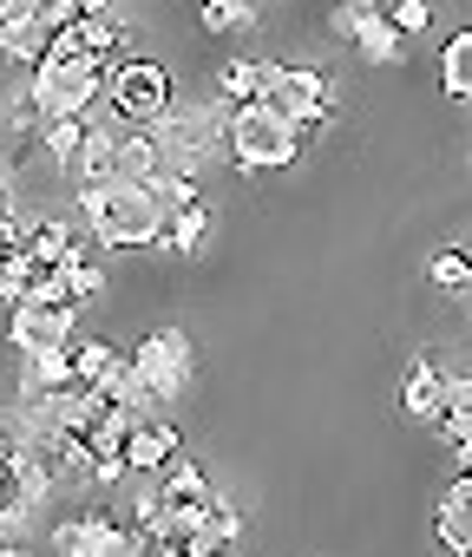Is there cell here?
<instances>
[{"instance_id":"cell-1","label":"cell","mask_w":472,"mask_h":557,"mask_svg":"<svg viewBox=\"0 0 472 557\" xmlns=\"http://www.w3.org/2000/svg\"><path fill=\"white\" fill-rule=\"evenodd\" d=\"M79 216H86L92 243H105V249H151V243H164L158 197L145 184H125V177L79 190Z\"/></svg>"},{"instance_id":"cell-2","label":"cell","mask_w":472,"mask_h":557,"mask_svg":"<svg viewBox=\"0 0 472 557\" xmlns=\"http://www.w3.org/2000/svg\"><path fill=\"white\" fill-rule=\"evenodd\" d=\"M302 158V132L289 112H276L270 99L229 106V164L236 171H289Z\"/></svg>"},{"instance_id":"cell-3","label":"cell","mask_w":472,"mask_h":557,"mask_svg":"<svg viewBox=\"0 0 472 557\" xmlns=\"http://www.w3.org/2000/svg\"><path fill=\"white\" fill-rule=\"evenodd\" d=\"M263 99L276 112H289L302 138H315V132L335 125V86L315 66H276V60H263Z\"/></svg>"},{"instance_id":"cell-4","label":"cell","mask_w":472,"mask_h":557,"mask_svg":"<svg viewBox=\"0 0 472 557\" xmlns=\"http://www.w3.org/2000/svg\"><path fill=\"white\" fill-rule=\"evenodd\" d=\"M105 106L125 125H158L177 106V86H171V73L158 60H119L112 66V86H105Z\"/></svg>"},{"instance_id":"cell-5","label":"cell","mask_w":472,"mask_h":557,"mask_svg":"<svg viewBox=\"0 0 472 557\" xmlns=\"http://www.w3.org/2000/svg\"><path fill=\"white\" fill-rule=\"evenodd\" d=\"M53 550L60 557H138L145 550V531L125 524L119 511H86V518H66L53 531Z\"/></svg>"},{"instance_id":"cell-6","label":"cell","mask_w":472,"mask_h":557,"mask_svg":"<svg viewBox=\"0 0 472 557\" xmlns=\"http://www.w3.org/2000/svg\"><path fill=\"white\" fill-rule=\"evenodd\" d=\"M132 361H138V374H145V387L158 394V407H171V400L184 394V381H190V335H184V329H151V335L132 348Z\"/></svg>"},{"instance_id":"cell-7","label":"cell","mask_w":472,"mask_h":557,"mask_svg":"<svg viewBox=\"0 0 472 557\" xmlns=\"http://www.w3.org/2000/svg\"><path fill=\"white\" fill-rule=\"evenodd\" d=\"M335 34H348L368 66H400V34L374 0H335Z\"/></svg>"},{"instance_id":"cell-8","label":"cell","mask_w":472,"mask_h":557,"mask_svg":"<svg viewBox=\"0 0 472 557\" xmlns=\"http://www.w3.org/2000/svg\"><path fill=\"white\" fill-rule=\"evenodd\" d=\"M8 342L21 355H60V348H73V309L21 302V309H8Z\"/></svg>"},{"instance_id":"cell-9","label":"cell","mask_w":472,"mask_h":557,"mask_svg":"<svg viewBox=\"0 0 472 557\" xmlns=\"http://www.w3.org/2000/svg\"><path fill=\"white\" fill-rule=\"evenodd\" d=\"M433 537L446 544V557H472V479L452 472V485L439 492V511H433Z\"/></svg>"},{"instance_id":"cell-10","label":"cell","mask_w":472,"mask_h":557,"mask_svg":"<svg viewBox=\"0 0 472 557\" xmlns=\"http://www.w3.org/2000/svg\"><path fill=\"white\" fill-rule=\"evenodd\" d=\"M171 453H177V426H171V420H138V426H132V440H125V472L151 479Z\"/></svg>"},{"instance_id":"cell-11","label":"cell","mask_w":472,"mask_h":557,"mask_svg":"<svg viewBox=\"0 0 472 557\" xmlns=\"http://www.w3.org/2000/svg\"><path fill=\"white\" fill-rule=\"evenodd\" d=\"M86 138H92V112H86V119H47V125H40V145H47V158H53V171H60V177H73V171H79Z\"/></svg>"},{"instance_id":"cell-12","label":"cell","mask_w":472,"mask_h":557,"mask_svg":"<svg viewBox=\"0 0 472 557\" xmlns=\"http://www.w3.org/2000/svg\"><path fill=\"white\" fill-rule=\"evenodd\" d=\"M112 177H119V119L92 125V138H86V158H79L73 184H79V190H92V184H112Z\"/></svg>"},{"instance_id":"cell-13","label":"cell","mask_w":472,"mask_h":557,"mask_svg":"<svg viewBox=\"0 0 472 557\" xmlns=\"http://www.w3.org/2000/svg\"><path fill=\"white\" fill-rule=\"evenodd\" d=\"M151 171H158L151 125H125V119H119V177H125V184H151Z\"/></svg>"},{"instance_id":"cell-14","label":"cell","mask_w":472,"mask_h":557,"mask_svg":"<svg viewBox=\"0 0 472 557\" xmlns=\"http://www.w3.org/2000/svg\"><path fill=\"white\" fill-rule=\"evenodd\" d=\"M439 387H446V381H439V368L420 355V361L407 368V387H400V413H407V420H433V413H439Z\"/></svg>"},{"instance_id":"cell-15","label":"cell","mask_w":472,"mask_h":557,"mask_svg":"<svg viewBox=\"0 0 472 557\" xmlns=\"http://www.w3.org/2000/svg\"><path fill=\"white\" fill-rule=\"evenodd\" d=\"M138 420H145V413H132V407H105V413L92 420V433H86V453H92V459H125V440H132Z\"/></svg>"},{"instance_id":"cell-16","label":"cell","mask_w":472,"mask_h":557,"mask_svg":"<svg viewBox=\"0 0 472 557\" xmlns=\"http://www.w3.org/2000/svg\"><path fill=\"white\" fill-rule=\"evenodd\" d=\"M439 92L446 99H472V27L439 47Z\"/></svg>"},{"instance_id":"cell-17","label":"cell","mask_w":472,"mask_h":557,"mask_svg":"<svg viewBox=\"0 0 472 557\" xmlns=\"http://www.w3.org/2000/svg\"><path fill=\"white\" fill-rule=\"evenodd\" d=\"M53 269H60V275H66V289H73V302H92V296H99V289H105V269H99V262H92V249H86V243H79V236H73V249H66V256H60V262H53Z\"/></svg>"},{"instance_id":"cell-18","label":"cell","mask_w":472,"mask_h":557,"mask_svg":"<svg viewBox=\"0 0 472 557\" xmlns=\"http://www.w3.org/2000/svg\"><path fill=\"white\" fill-rule=\"evenodd\" d=\"M203 243H210V210H203V197L164 216V249H177V256H190V249H203Z\"/></svg>"},{"instance_id":"cell-19","label":"cell","mask_w":472,"mask_h":557,"mask_svg":"<svg viewBox=\"0 0 472 557\" xmlns=\"http://www.w3.org/2000/svg\"><path fill=\"white\" fill-rule=\"evenodd\" d=\"M47 27L27 14V21H8V27H0V60H21V66H40L47 60Z\"/></svg>"},{"instance_id":"cell-20","label":"cell","mask_w":472,"mask_h":557,"mask_svg":"<svg viewBox=\"0 0 472 557\" xmlns=\"http://www.w3.org/2000/svg\"><path fill=\"white\" fill-rule=\"evenodd\" d=\"M119 361H125V348H112V342H73V374H79L86 387H99V394H105V381L119 374Z\"/></svg>"},{"instance_id":"cell-21","label":"cell","mask_w":472,"mask_h":557,"mask_svg":"<svg viewBox=\"0 0 472 557\" xmlns=\"http://www.w3.org/2000/svg\"><path fill=\"white\" fill-rule=\"evenodd\" d=\"M216 92H223L229 106L263 99V60H223V66H216Z\"/></svg>"},{"instance_id":"cell-22","label":"cell","mask_w":472,"mask_h":557,"mask_svg":"<svg viewBox=\"0 0 472 557\" xmlns=\"http://www.w3.org/2000/svg\"><path fill=\"white\" fill-rule=\"evenodd\" d=\"M66 249H73V230H66L60 216H34V223H27V256H34L40 269H53Z\"/></svg>"},{"instance_id":"cell-23","label":"cell","mask_w":472,"mask_h":557,"mask_svg":"<svg viewBox=\"0 0 472 557\" xmlns=\"http://www.w3.org/2000/svg\"><path fill=\"white\" fill-rule=\"evenodd\" d=\"M216 550H236V537H244V511H236V498H216L210 492V505H203V524H197Z\"/></svg>"},{"instance_id":"cell-24","label":"cell","mask_w":472,"mask_h":557,"mask_svg":"<svg viewBox=\"0 0 472 557\" xmlns=\"http://www.w3.org/2000/svg\"><path fill=\"white\" fill-rule=\"evenodd\" d=\"M34 275H40V262H34L27 249L0 256V309H21V302H27V289H34Z\"/></svg>"},{"instance_id":"cell-25","label":"cell","mask_w":472,"mask_h":557,"mask_svg":"<svg viewBox=\"0 0 472 557\" xmlns=\"http://www.w3.org/2000/svg\"><path fill=\"white\" fill-rule=\"evenodd\" d=\"M426 283H433V289H465V283H472V256H465L459 243L433 249V256H426Z\"/></svg>"},{"instance_id":"cell-26","label":"cell","mask_w":472,"mask_h":557,"mask_svg":"<svg viewBox=\"0 0 472 557\" xmlns=\"http://www.w3.org/2000/svg\"><path fill=\"white\" fill-rule=\"evenodd\" d=\"M73 34H79V47H86V53L119 60V40H125V34H119V21H112V14H79V21H73Z\"/></svg>"},{"instance_id":"cell-27","label":"cell","mask_w":472,"mask_h":557,"mask_svg":"<svg viewBox=\"0 0 472 557\" xmlns=\"http://www.w3.org/2000/svg\"><path fill=\"white\" fill-rule=\"evenodd\" d=\"M197 21L210 34H236V27H257V8H250V0H203Z\"/></svg>"},{"instance_id":"cell-28","label":"cell","mask_w":472,"mask_h":557,"mask_svg":"<svg viewBox=\"0 0 472 557\" xmlns=\"http://www.w3.org/2000/svg\"><path fill=\"white\" fill-rule=\"evenodd\" d=\"M151 197H158V210L171 216V210H184V203H197L203 190H197V177H177V171H151V184H145Z\"/></svg>"},{"instance_id":"cell-29","label":"cell","mask_w":472,"mask_h":557,"mask_svg":"<svg viewBox=\"0 0 472 557\" xmlns=\"http://www.w3.org/2000/svg\"><path fill=\"white\" fill-rule=\"evenodd\" d=\"M40 125H47L40 92H34V86H27V92H14V99H8V132H14V138H40Z\"/></svg>"},{"instance_id":"cell-30","label":"cell","mask_w":472,"mask_h":557,"mask_svg":"<svg viewBox=\"0 0 472 557\" xmlns=\"http://www.w3.org/2000/svg\"><path fill=\"white\" fill-rule=\"evenodd\" d=\"M387 21H394V34L407 40V34H426V27H433V8H426V0H394Z\"/></svg>"},{"instance_id":"cell-31","label":"cell","mask_w":472,"mask_h":557,"mask_svg":"<svg viewBox=\"0 0 472 557\" xmlns=\"http://www.w3.org/2000/svg\"><path fill=\"white\" fill-rule=\"evenodd\" d=\"M34 21H40L47 34H60V27L79 21V0H34Z\"/></svg>"},{"instance_id":"cell-32","label":"cell","mask_w":472,"mask_h":557,"mask_svg":"<svg viewBox=\"0 0 472 557\" xmlns=\"http://www.w3.org/2000/svg\"><path fill=\"white\" fill-rule=\"evenodd\" d=\"M439 413H472V374H446V387H439Z\"/></svg>"},{"instance_id":"cell-33","label":"cell","mask_w":472,"mask_h":557,"mask_svg":"<svg viewBox=\"0 0 472 557\" xmlns=\"http://www.w3.org/2000/svg\"><path fill=\"white\" fill-rule=\"evenodd\" d=\"M14 249H27V223L8 210V216H0V256H14Z\"/></svg>"},{"instance_id":"cell-34","label":"cell","mask_w":472,"mask_h":557,"mask_svg":"<svg viewBox=\"0 0 472 557\" xmlns=\"http://www.w3.org/2000/svg\"><path fill=\"white\" fill-rule=\"evenodd\" d=\"M452 472H459V479H472V440H465V446H452Z\"/></svg>"},{"instance_id":"cell-35","label":"cell","mask_w":472,"mask_h":557,"mask_svg":"<svg viewBox=\"0 0 472 557\" xmlns=\"http://www.w3.org/2000/svg\"><path fill=\"white\" fill-rule=\"evenodd\" d=\"M79 14H112V0H79Z\"/></svg>"},{"instance_id":"cell-36","label":"cell","mask_w":472,"mask_h":557,"mask_svg":"<svg viewBox=\"0 0 472 557\" xmlns=\"http://www.w3.org/2000/svg\"><path fill=\"white\" fill-rule=\"evenodd\" d=\"M14 210V197H8V177H0V216H8Z\"/></svg>"}]
</instances>
